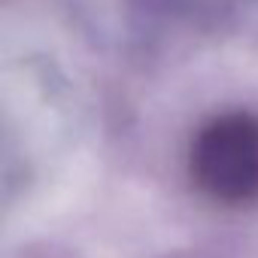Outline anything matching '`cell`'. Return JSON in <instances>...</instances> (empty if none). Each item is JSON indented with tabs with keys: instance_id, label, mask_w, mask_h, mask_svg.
Listing matches in <instances>:
<instances>
[{
	"instance_id": "obj_1",
	"label": "cell",
	"mask_w": 258,
	"mask_h": 258,
	"mask_svg": "<svg viewBox=\"0 0 258 258\" xmlns=\"http://www.w3.org/2000/svg\"><path fill=\"white\" fill-rule=\"evenodd\" d=\"M195 185L222 207L258 201V118L228 112L213 118L191 146Z\"/></svg>"
}]
</instances>
